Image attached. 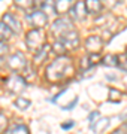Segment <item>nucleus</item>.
I'll return each instance as SVG.
<instances>
[{
  "label": "nucleus",
  "instance_id": "obj_7",
  "mask_svg": "<svg viewBox=\"0 0 127 134\" xmlns=\"http://www.w3.org/2000/svg\"><path fill=\"white\" fill-rule=\"evenodd\" d=\"M3 24H5L12 33H21V24H20V21L15 18V15L5 14L3 15Z\"/></svg>",
  "mask_w": 127,
  "mask_h": 134
},
{
  "label": "nucleus",
  "instance_id": "obj_2",
  "mask_svg": "<svg viewBox=\"0 0 127 134\" xmlns=\"http://www.w3.org/2000/svg\"><path fill=\"white\" fill-rule=\"evenodd\" d=\"M46 39H45V33L44 30L39 29H33L27 33V37H25V43H27V48L30 51H39L42 46L45 45Z\"/></svg>",
  "mask_w": 127,
  "mask_h": 134
},
{
  "label": "nucleus",
  "instance_id": "obj_17",
  "mask_svg": "<svg viewBox=\"0 0 127 134\" xmlns=\"http://www.w3.org/2000/svg\"><path fill=\"white\" fill-rule=\"evenodd\" d=\"M103 64L109 67H117V55H106L103 58Z\"/></svg>",
  "mask_w": 127,
  "mask_h": 134
},
{
  "label": "nucleus",
  "instance_id": "obj_4",
  "mask_svg": "<svg viewBox=\"0 0 127 134\" xmlns=\"http://www.w3.org/2000/svg\"><path fill=\"white\" fill-rule=\"evenodd\" d=\"M6 85H8V90H9L10 92L20 94V92L24 91V88H25V79L18 76V75H12V76L8 77Z\"/></svg>",
  "mask_w": 127,
  "mask_h": 134
},
{
  "label": "nucleus",
  "instance_id": "obj_5",
  "mask_svg": "<svg viewBox=\"0 0 127 134\" xmlns=\"http://www.w3.org/2000/svg\"><path fill=\"white\" fill-rule=\"evenodd\" d=\"M8 64H9V67L14 72H24L25 67H27L25 57L21 52H15L14 55H10L8 58Z\"/></svg>",
  "mask_w": 127,
  "mask_h": 134
},
{
  "label": "nucleus",
  "instance_id": "obj_13",
  "mask_svg": "<svg viewBox=\"0 0 127 134\" xmlns=\"http://www.w3.org/2000/svg\"><path fill=\"white\" fill-rule=\"evenodd\" d=\"M12 31H10L8 27H6L3 23H0V43H3L5 40H8V39H10V36H12Z\"/></svg>",
  "mask_w": 127,
  "mask_h": 134
},
{
  "label": "nucleus",
  "instance_id": "obj_8",
  "mask_svg": "<svg viewBox=\"0 0 127 134\" xmlns=\"http://www.w3.org/2000/svg\"><path fill=\"white\" fill-rule=\"evenodd\" d=\"M103 46V40L100 37H97V36H90V37L85 40V48H87L88 52H96L99 54L100 52V49H102Z\"/></svg>",
  "mask_w": 127,
  "mask_h": 134
},
{
  "label": "nucleus",
  "instance_id": "obj_6",
  "mask_svg": "<svg viewBox=\"0 0 127 134\" xmlns=\"http://www.w3.org/2000/svg\"><path fill=\"white\" fill-rule=\"evenodd\" d=\"M29 21L31 23V25H34V29L42 30V27H45L46 23H48V16L42 10L34 9L31 14H29Z\"/></svg>",
  "mask_w": 127,
  "mask_h": 134
},
{
  "label": "nucleus",
  "instance_id": "obj_19",
  "mask_svg": "<svg viewBox=\"0 0 127 134\" xmlns=\"http://www.w3.org/2000/svg\"><path fill=\"white\" fill-rule=\"evenodd\" d=\"M15 106H18L20 109H27V107L30 106V100L23 98V97H18V98L15 100Z\"/></svg>",
  "mask_w": 127,
  "mask_h": 134
},
{
  "label": "nucleus",
  "instance_id": "obj_15",
  "mask_svg": "<svg viewBox=\"0 0 127 134\" xmlns=\"http://www.w3.org/2000/svg\"><path fill=\"white\" fill-rule=\"evenodd\" d=\"M108 125H109V119H108V118H106V119H100L99 122L96 121V124L93 125V128H91V130H94V131H103Z\"/></svg>",
  "mask_w": 127,
  "mask_h": 134
},
{
  "label": "nucleus",
  "instance_id": "obj_25",
  "mask_svg": "<svg viewBox=\"0 0 127 134\" xmlns=\"http://www.w3.org/2000/svg\"><path fill=\"white\" fill-rule=\"evenodd\" d=\"M76 103H78V98H75V100L72 101V103H70V104L64 106V107H63V110H70V109H72V107H73L75 104H76Z\"/></svg>",
  "mask_w": 127,
  "mask_h": 134
},
{
  "label": "nucleus",
  "instance_id": "obj_3",
  "mask_svg": "<svg viewBox=\"0 0 127 134\" xmlns=\"http://www.w3.org/2000/svg\"><path fill=\"white\" fill-rule=\"evenodd\" d=\"M73 30H75L73 24H72V21L69 18H59L51 27V31H52V34L57 39H60L61 36L70 33V31H73Z\"/></svg>",
  "mask_w": 127,
  "mask_h": 134
},
{
  "label": "nucleus",
  "instance_id": "obj_9",
  "mask_svg": "<svg viewBox=\"0 0 127 134\" xmlns=\"http://www.w3.org/2000/svg\"><path fill=\"white\" fill-rule=\"evenodd\" d=\"M69 14L73 19H82L87 14V9H85V3L84 2H76L75 5L70 6L69 9Z\"/></svg>",
  "mask_w": 127,
  "mask_h": 134
},
{
  "label": "nucleus",
  "instance_id": "obj_24",
  "mask_svg": "<svg viewBox=\"0 0 127 134\" xmlns=\"http://www.w3.org/2000/svg\"><path fill=\"white\" fill-rule=\"evenodd\" d=\"M6 52H8V45H5V43H0V58L3 57Z\"/></svg>",
  "mask_w": 127,
  "mask_h": 134
},
{
  "label": "nucleus",
  "instance_id": "obj_11",
  "mask_svg": "<svg viewBox=\"0 0 127 134\" xmlns=\"http://www.w3.org/2000/svg\"><path fill=\"white\" fill-rule=\"evenodd\" d=\"M85 9L88 14H99L102 9V3L97 0H88V2H85Z\"/></svg>",
  "mask_w": 127,
  "mask_h": 134
},
{
  "label": "nucleus",
  "instance_id": "obj_20",
  "mask_svg": "<svg viewBox=\"0 0 127 134\" xmlns=\"http://www.w3.org/2000/svg\"><path fill=\"white\" fill-rule=\"evenodd\" d=\"M120 97H121V92H120V91L114 90V88H111V90H109V100L118 101V100H120Z\"/></svg>",
  "mask_w": 127,
  "mask_h": 134
},
{
  "label": "nucleus",
  "instance_id": "obj_27",
  "mask_svg": "<svg viewBox=\"0 0 127 134\" xmlns=\"http://www.w3.org/2000/svg\"><path fill=\"white\" fill-rule=\"evenodd\" d=\"M124 125H126V127H127V122H126V124H124Z\"/></svg>",
  "mask_w": 127,
  "mask_h": 134
},
{
  "label": "nucleus",
  "instance_id": "obj_1",
  "mask_svg": "<svg viewBox=\"0 0 127 134\" xmlns=\"http://www.w3.org/2000/svg\"><path fill=\"white\" fill-rule=\"evenodd\" d=\"M73 73V64H72V60L66 55L63 57L55 58L52 63H49L48 67H46V79L49 82H60L66 79V77L72 76Z\"/></svg>",
  "mask_w": 127,
  "mask_h": 134
},
{
  "label": "nucleus",
  "instance_id": "obj_18",
  "mask_svg": "<svg viewBox=\"0 0 127 134\" xmlns=\"http://www.w3.org/2000/svg\"><path fill=\"white\" fill-rule=\"evenodd\" d=\"M9 134H29V130L25 125H17L9 131Z\"/></svg>",
  "mask_w": 127,
  "mask_h": 134
},
{
  "label": "nucleus",
  "instance_id": "obj_22",
  "mask_svg": "<svg viewBox=\"0 0 127 134\" xmlns=\"http://www.w3.org/2000/svg\"><path fill=\"white\" fill-rule=\"evenodd\" d=\"M17 6H20L23 9H30V8H33L34 3L33 2H27V3H23V2H17Z\"/></svg>",
  "mask_w": 127,
  "mask_h": 134
},
{
  "label": "nucleus",
  "instance_id": "obj_26",
  "mask_svg": "<svg viewBox=\"0 0 127 134\" xmlns=\"http://www.w3.org/2000/svg\"><path fill=\"white\" fill-rule=\"evenodd\" d=\"M73 125H75V122H73V121H70V122H67V124L61 125V128H63V130H69V128H72Z\"/></svg>",
  "mask_w": 127,
  "mask_h": 134
},
{
  "label": "nucleus",
  "instance_id": "obj_10",
  "mask_svg": "<svg viewBox=\"0 0 127 134\" xmlns=\"http://www.w3.org/2000/svg\"><path fill=\"white\" fill-rule=\"evenodd\" d=\"M49 51H51V45H48V43H45L44 46L39 49V51H36L34 52V58H33V61L36 63V64H42V63L48 58V54Z\"/></svg>",
  "mask_w": 127,
  "mask_h": 134
},
{
  "label": "nucleus",
  "instance_id": "obj_12",
  "mask_svg": "<svg viewBox=\"0 0 127 134\" xmlns=\"http://www.w3.org/2000/svg\"><path fill=\"white\" fill-rule=\"evenodd\" d=\"M70 6H72L70 2L63 0V2H55V3H54V9H55L57 14H66V12H69Z\"/></svg>",
  "mask_w": 127,
  "mask_h": 134
},
{
  "label": "nucleus",
  "instance_id": "obj_21",
  "mask_svg": "<svg viewBox=\"0 0 127 134\" xmlns=\"http://www.w3.org/2000/svg\"><path fill=\"white\" fill-rule=\"evenodd\" d=\"M99 116V112H91L90 116H88V121H90V128H93V125L96 124V118Z\"/></svg>",
  "mask_w": 127,
  "mask_h": 134
},
{
  "label": "nucleus",
  "instance_id": "obj_16",
  "mask_svg": "<svg viewBox=\"0 0 127 134\" xmlns=\"http://www.w3.org/2000/svg\"><path fill=\"white\" fill-rule=\"evenodd\" d=\"M8 125H9V122H8V118L5 116V113H3V112H0V134L5 133L6 128H8Z\"/></svg>",
  "mask_w": 127,
  "mask_h": 134
},
{
  "label": "nucleus",
  "instance_id": "obj_14",
  "mask_svg": "<svg viewBox=\"0 0 127 134\" xmlns=\"http://www.w3.org/2000/svg\"><path fill=\"white\" fill-rule=\"evenodd\" d=\"M117 67H120L121 70H126L127 72V54L117 55Z\"/></svg>",
  "mask_w": 127,
  "mask_h": 134
},
{
  "label": "nucleus",
  "instance_id": "obj_23",
  "mask_svg": "<svg viewBox=\"0 0 127 134\" xmlns=\"http://www.w3.org/2000/svg\"><path fill=\"white\" fill-rule=\"evenodd\" d=\"M112 134H127V127H126L124 124H123L121 127H120V128H117Z\"/></svg>",
  "mask_w": 127,
  "mask_h": 134
}]
</instances>
